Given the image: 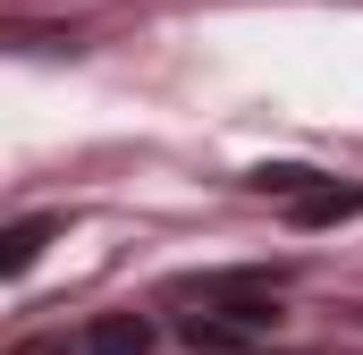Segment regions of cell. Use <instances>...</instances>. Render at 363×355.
I'll use <instances>...</instances> for the list:
<instances>
[{
    "label": "cell",
    "instance_id": "1",
    "mask_svg": "<svg viewBox=\"0 0 363 355\" xmlns=\"http://www.w3.org/2000/svg\"><path fill=\"white\" fill-rule=\"evenodd\" d=\"M271 330H279V296H262V305H194V313H178V339L194 355H254Z\"/></svg>",
    "mask_w": 363,
    "mask_h": 355
},
{
    "label": "cell",
    "instance_id": "2",
    "mask_svg": "<svg viewBox=\"0 0 363 355\" xmlns=\"http://www.w3.org/2000/svg\"><path fill=\"white\" fill-rule=\"evenodd\" d=\"M178 296L186 305H262V296H279V271H203Z\"/></svg>",
    "mask_w": 363,
    "mask_h": 355
},
{
    "label": "cell",
    "instance_id": "3",
    "mask_svg": "<svg viewBox=\"0 0 363 355\" xmlns=\"http://www.w3.org/2000/svg\"><path fill=\"white\" fill-rule=\"evenodd\" d=\"M51 237H60V212H26V220H9V229H0V279H26V271L43 263Z\"/></svg>",
    "mask_w": 363,
    "mask_h": 355
},
{
    "label": "cell",
    "instance_id": "4",
    "mask_svg": "<svg viewBox=\"0 0 363 355\" xmlns=\"http://www.w3.org/2000/svg\"><path fill=\"white\" fill-rule=\"evenodd\" d=\"M355 212H363V186H313V195L287 203L296 229H330V220H355Z\"/></svg>",
    "mask_w": 363,
    "mask_h": 355
},
{
    "label": "cell",
    "instance_id": "5",
    "mask_svg": "<svg viewBox=\"0 0 363 355\" xmlns=\"http://www.w3.org/2000/svg\"><path fill=\"white\" fill-rule=\"evenodd\" d=\"M85 347L93 355H152V322H144V313H101L85 330Z\"/></svg>",
    "mask_w": 363,
    "mask_h": 355
},
{
    "label": "cell",
    "instance_id": "6",
    "mask_svg": "<svg viewBox=\"0 0 363 355\" xmlns=\"http://www.w3.org/2000/svg\"><path fill=\"white\" fill-rule=\"evenodd\" d=\"M313 178H321V170H296V161H279V170H254V186H262V195H287V203H296V195H313Z\"/></svg>",
    "mask_w": 363,
    "mask_h": 355
},
{
    "label": "cell",
    "instance_id": "7",
    "mask_svg": "<svg viewBox=\"0 0 363 355\" xmlns=\"http://www.w3.org/2000/svg\"><path fill=\"white\" fill-rule=\"evenodd\" d=\"M9 355H85V347H77V339H17Z\"/></svg>",
    "mask_w": 363,
    "mask_h": 355
}]
</instances>
